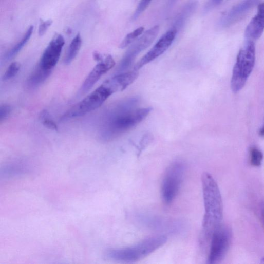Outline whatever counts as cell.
<instances>
[{"mask_svg": "<svg viewBox=\"0 0 264 264\" xmlns=\"http://www.w3.org/2000/svg\"><path fill=\"white\" fill-rule=\"evenodd\" d=\"M140 99L130 97L113 105L105 113L101 129L102 139L109 141L134 128L147 117L152 107H139Z\"/></svg>", "mask_w": 264, "mask_h": 264, "instance_id": "1", "label": "cell"}, {"mask_svg": "<svg viewBox=\"0 0 264 264\" xmlns=\"http://www.w3.org/2000/svg\"><path fill=\"white\" fill-rule=\"evenodd\" d=\"M204 214L202 221L201 243H210L214 232L221 225L223 203L219 188L212 176L204 173L201 177Z\"/></svg>", "mask_w": 264, "mask_h": 264, "instance_id": "2", "label": "cell"}, {"mask_svg": "<svg viewBox=\"0 0 264 264\" xmlns=\"http://www.w3.org/2000/svg\"><path fill=\"white\" fill-rule=\"evenodd\" d=\"M167 241L165 236L158 235L148 238L130 247L110 249L107 256L110 259L124 262H134L147 257L163 246Z\"/></svg>", "mask_w": 264, "mask_h": 264, "instance_id": "3", "label": "cell"}, {"mask_svg": "<svg viewBox=\"0 0 264 264\" xmlns=\"http://www.w3.org/2000/svg\"><path fill=\"white\" fill-rule=\"evenodd\" d=\"M255 62V47L253 41H246L240 50L234 65L231 80V88L234 93L240 91L252 73Z\"/></svg>", "mask_w": 264, "mask_h": 264, "instance_id": "4", "label": "cell"}, {"mask_svg": "<svg viewBox=\"0 0 264 264\" xmlns=\"http://www.w3.org/2000/svg\"><path fill=\"white\" fill-rule=\"evenodd\" d=\"M185 172L184 164L179 161L174 162L167 168L161 187L162 199L166 204H172L178 195Z\"/></svg>", "mask_w": 264, "mask_h": 264, "instance_id": "5", "label": "cell"}, {"mask_svg": "<svg viewBox=\"0 0 264 264\" xmlns=\"http://www.w3.org/2000/svg\"><path fill=\"white\" fill-rule=\"evenodd\" d=\"M111 95L106 87L101 85L70 108L62 118L67 119L84 116L99 108Z\"/></svg>", "mask_w": 264, "mask_h": 264, "instance_id": "6", "label": "cell"}, {"mask_svg": "<svg viewBox=\"0 0 264 264\" xmlns=\"http://www.w3.org/2000/svg\"><path fill=\"white\" fill-rule=\"evenodd\" d=\"M160 28L156 26L143 33L130 46L121 60L117 71L122 72L126 70L134 63L138 56L148 48L158 35Z\"/></svg>", "mask_w": 264, "mask_h": 264, "instance_id": "7", "label": "cell"}, {"mask_svg": "<svg viewBox=\"0 0 264 264\" xmlns=\"http://www.w3.org/2000/svg\"><path fill=\"white\" fill-rule=\"evenodd\" d=\"M231 238V231L227 226L221 225L214 232L210 241L208 263H218L223 260L229 248Z\"/></svg>", "mask_w": 264, "mask_h": 264, "instance_id": "8", "label": "cell"}, {"mask_svg": "<svg viewBox=\"0 0 264 264\" xmlns=\"http://www.w3.org/2000/svg\"><path fill=\"white\" fill-rule=\"evenodd\" d=\"M177 32L173 29L166 32L153 48L136 64L134 70H139L164 54L173 43Z\"/></svg>", "mask_w": 264, "mask_h": 264, "instance_id": "9", "label": "cell"}, {"mask_svg": "<svg viewBox=\"0 0 264 264\" xmlns=\"http://www.w3.org/2000/svg\"><path fill=\"white\" fill-rule=\"evenodd\" d=\"M97 62L98 64L89 73L80 88V91L82 95L88 92L101 77L115 65L114 60L110 55H102Z\"/></svg>", "mask_w": 264, "mask_h": 264, "instance_id": "10", "label": "cell"}, {"mask_svg": "<svg viewBox=\"0 0 264 264\" xmlns=\"http://www.w3.org/2000/svg\"><path fill=\"white\" fill-rule=\"evenodd\" d=\"M65 44L64 37L56 35L46 48L39 65L46 69L52 70L61 57Z\"/></svg>", "mask_w": 264, "mask_h": 264, "instance_id": "11", "label": "cell"}, {"mask_svg": "<svg viewBox=\"0 0 264 264\" xmlns=\"http://www.w3.org/2000/svg\"><path fill=\"white\" fill-rule=\"evenodd\" d=\"M138 71L134 70L118 74L106 80L102 84L112 95L122 91L133 83L138 78Z\"/></svg>", "mask_w": 264, "mask_h": 264, "instance_id": "12", "label": "cell"}, {"mask_svg": "<svg viewBox=\"0 0 264 264\" xmlns=\"http://www.w3.org/2000/svg\"><path fill=\"white\" fill-rule=\"evenodd\" d=\"M260 0H243L232 8L222 18L221 25L227 27L234 24L252 9Z\"/></svg>", "mask_w": 264, "mask_h": 264, "instance_id": "13", "label": "cell"}, {"mask_svg": "<svg viewBox=\"0 0 264 264\" xmlns=\"http://www.w3.org/2000/svg\"><path fill=\"white\" fill-rule=\"evenodd\" d=\"M264 32V3L259 4L255 16L247 26L245 31L246 41L254 42L259 39Z\"/></svg>", "mask_w": 264, "mask_h": 264, "instance_id": "14", "label": "cell"}, {"mask_svg": "<svg viewBox=\"0 0 264 264\" xmlns=\"http://www.w3.org/2000/svg\"><path fill=\"white\" fill-rule=\"evenodd\" d=\"M52 71L43 68L39 64L28 78L27 81L28 87L32 89L38 88L50 77Z\"/></svg>", "mask_w": 264, "mask_h": 264, "instance_id": "15", "label": "cell"}, {"mask_svg": "<svg viewBox=\"0 0 264 264\" xmlns=\"http://www.w3.org/2000/svg\"><path fill=\"white\" fill-rule=\"evenodd\" d=\"M197 6V2L195 0H192L188 3L177 16L173 29L177 32L182 29L195 12Z\"/></svg>", "mask_w": 264, "mask_h": 264, "instance_id": "16", "label": "cell"}, {"mask_svg": "<svg viewBox=\"0 0 264 264\" xmlns=\"http://www.w3.org/2000/svg\"><path fill=\"white\" fill-rule=\"evenodd\" d=\"M82 44V40L80 34H78L71 41L64 59L66 65L70 64L78 54Z\"/></svg>", "mask_w": 264, "mask_h": 264, "instance_id": "17", "label": "cell"}, {"mask_svg": "<svg viewBox=\"0 0 264 264\" xmlns=\"http://www.w3.org/2000/svg\"><path fill=\"white\" fill-rule=\"evenodd\" d=\"M34 30V27L30 26L26 33L22 38V40L12 48L7 54L6 58L10 60L16 56L25 47L30 40Z\"/></svg>", "mask_w": 264, "mask_h": 264, "instance_id": "18", "label": "cell"}, {"mask_svg": "<svg viewBox=\"0 0 264 264\" xmlns=\"http://www.w3.org/2000/svg\"><path fill=\"white\" fill-rule=\"evenodd\" d=\"M144 31V27H140L128 34L121 43L119 48L124 49L137 41L143 33Z\"/></svg>", "mask_w": 264, "mask_h": 264, "instance_id": "19", "label": "cell"}, {"mask_svg": "<svg viewBox=\"0 0 264 264\" xmlns=\"http://www.w3.org/2000/svg\"><path fill=\"white\" fill-rule=\"evenodd\" d=\"M21 68V65L20 63H12L6 70L3 77V80L8 81L15 77L19 72Z\"/></svg>", "mask_w": 264, "mask_h": 264, "instance_id": "20", "label": "cell"}, {"mask_svg": "<svg viewBox=\"0 0 264 264\" xmlns=\"http://www.w3.org/2000/svg\"><path fill=\"white\" fill-rule=\"evenodd\" d=\"M263 156L262 153L256 148H252L250 150V161L251 164L255 167H259L262 162Z\"/></svg>", "mask_w": 264, "mask_h": 264, "instance_id": "21", "label": "cell"}, {"mask_svg": "<svg viewBox=\"0 0 264 264\" xmlns=\"http://www.w3.org/2000/svg\"><path fill=\"white\" fill-rule=\"evenodd\" d=\"M49 113L47 110H43L40 115V119L43 125L49 129L57 131L58 127L56 124L52 119H49Z\"/></svg>", "mask_w": 264, "mask_h": 264, "instance_id": "22", "label": "cell"}, {"mask_svg": "<svg viewBox=\"0 0 264 264\" xmlns=\"http://www.w3.org/2000/svg\"><path fill=\"white\" fill-rule=\"evenodd\" d=\"M152 2V0H141L132 18H133L134 20L138 18L148 8Z\"/></svg>", "mask_w": 264, "mask_h": 264, "instance_id": "23", "label": "cell"}, {"mask_svg": "<svg viewBox=\"0 0 264 264\" xmlns=\"http://www.w3.org/2000/svg\"><path fill=\"white\" fill-rule=\"evenodd\" d=\"M12 107L8 104H4L0 106V121L6 120L11 114Z\"/></svg>", "mask_w": 264, "mask_h": 264, "instance_id": "24", "label": "cell"}, {"mask_svg": "<svg viewBox=\"0 0 264 264\" xmlns=\"http://www.w3.org/2000/svg\"><path fill=\"white\" fill-rule=\"evenodd\" d=\"M52 21L48 20L46 21H41L39 29V34L40 36H43L47 32L49 27L52 24Z\"/></svg>", "mask_w": 264, "mask_h": 264, "instance_id": "25", "label": "cell"}, {"mask_svg": "<svg viewBox=\"0 0 264 264\" xmlns=\"http://www.w3.org/2000/svg\"><path fill=\"white\" fill-rule=\"evenodd\" d=\"M23 168L17 166H10L5 169V175L10 176H17L23 173Z\"/></svg>", "mask_w": 264, "mask_h": 264, "instance_id": "26", "label": "cell"}, {"mask_svg": "<svg viewBox=\"0 0 264 264\" xmlns=\"http://www.w3.org/2000/svg\"><path fill=\"white\" fill-rule=\"evenodd\" d=\"M222 1L223 0H209L206 6L205 10L206 11L211 10L212 9L218 6L221 3Z\"/></svg>", "mask_w": 264, "mask_h": 264, "instance_id": "27", "label": "cell"}, {"mask_svg": "<svg viewBox=\"0 0 264 264\" xmlns=\"http://www.w3.org/2000/svg\"><path fill=\"white\" fill-rule=\"evenodd\" d=\"M177 0H169V5L170 6H172L174 5Z\"/></svg>", "mask_w": 264, "mask_h": 264, "instance_id": "28", "label": "cell"}, {"mask_svg": "<svg viewBox=\"0 0 264 264\" xmlns=\"http://www.w3.org/2000/svg\"><path fill=\"white\" fill-rule=\"evenodd\" d=\"M261 216L264 223V208L262 210Z\"/></svg>", "mask_w": 264, "mask_h": 264, "instance_id": "29", "label": "cell"}, {"mask_svg": "<svg viewBox=\"0 0 264 264\" xmlns=\"http://www.w3.org/2000/svg\"><path fill=\"white\" fill-rule=\"evenodd\" d=\"M261 262H262V263H264V257H263V258L261 259Z\"/></svg>", "mask_w": 264, "mask_h": 264, "instance_id": "30", "label": "cell"}]
</instances>
